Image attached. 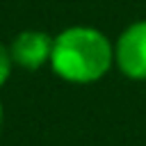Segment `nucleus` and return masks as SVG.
Listing matches in <instances>:
<instances>
[{"label":"nucleus","mask_w":146,"mask_h":146,"mask_svg":"<svg viewBox=\"0 0 146 146\" xmlns=\"http://www.w3.org/2000/svg\"><path fill=\"white\" fill-rule=\"evenodd\" d=\"M52 41L55 39H50L46 32H39V30L21 32L14 39V43L9 46L14 64H18L23 68H30V71L41 68L52 55Z\"/></svg>","instance_id":"3"},{"label":"nucleus","mask_w":146,"mask_h":146,"mask_svg":"<svg viewBox=\"0 0 146 146\" xmlns=\"http://www.w3.org/2000/svg\"><path fill=\"white\" fill-rule=\"evenodd\" d=\"M11 64H14V59H11V50H9L7 46L0 43V84L9 78V73H11Z\"/></svg>","instance_id":"4"},{"label":"nucleus","mask_w":146,"mask_h":146,"mask_svg":"<svg viewBox=\"0 0 146 146\" xmlns=\"http://www.w3.org/2000/svg\"><path fill=\"white\" fill-rule=\"evenodd\" d=\"M114 62L132 80H146V21L123 30L114 46Z\"/></svg>","instance_id":"2"},{"label":"nucleus","mask_w":146,"mask_h":146,"mask_svg":"<svg viewBox=\"0 0 146 146\" xmlns=\"http://www.w3.org/2000/svg\"><path fill=\"white\" fill-rule=\"evenodd\" d=\"M0 123H2V105H0Z\"/></svg>","instance_id":"5"},{"label":"nucleus","mask_w":146,"mask_h":146,"mask_svg":"<svg viewBox=\"0 0 146 146\" xmlns=\"http://www.w3.org/2000/svg\"><path fill=\"white\" fill-rule=\"evenodd\" d=\"M114 62V48L94 27H68L52 41V71L66 82H94L107 73Z\"/></svg>","instance_id":"1"}]
</instances>
